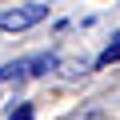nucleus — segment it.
I'll use <instances>...</instances> for the list:
<instances>
[{"mask_svg": "<svg viewBox=\"0 0 120 120\" xmlns=\"http://www.w3.org/2000/svg\"><path fill=\"white\" fill-rule=\"evenodd\" d=\"M56 68V56L52 52H36L24 60H12V64H0V80H16V76H44Z\"/></svg>", "mask_w": 120, "mask_h": 120, "instance_id": "nucleus-1", "label": "nucleus"}, {"mask_svg": "<svg viewBox=\"0 0 120 120\" xmlns=\"http://www.w3.org/2000/svg\"><path fill=\"white\" fill-rule=\"evenodd\" d=\"M44 16H48L44 4H20V8H8V12H0V32H28V28H36Z\"/></svg>", "mask_w": 120, "mask_h": 120, "instance_id": "nucleus-2", "label": "nucleus"}, {"mask_svg": "<svg viewBox=\"0 0 120 120\" xmlns=\"http://www.w3.org/2000/svg\"><path fill=\"white\" fill-rule=\"evenodd\" d=\"M8 120H32V104H20V108H12V116Z\"/></svg>", "mask_w": 120, "mask_h": 120, "instance_id": "nucleus-4", "label": "nucleus"}, {"mask_svg": "<svg viewBox=\"0 0 120 120\" xmlns=\"http://www.w3.org/2000/svg\"><path fill=\"white\" fill-rule=\"evenodd\" d=\"M96 64H100V68H108V64H120V36H116V40H112V44L100 52V60H96Z\"/></svg>", "mask_w": 120, "mask_h": 120, "instance_id": "nucleus-3", "label": "nucleus"}]
</instances>
